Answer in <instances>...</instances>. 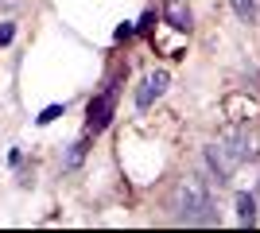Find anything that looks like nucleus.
<instances>
[{
    "label": "nucleus",
    "mask_w": 260,
    "mask_h": 233,
    "mask_svg": "<svg viewBox=\"0 0 260 233\" xmlns=\"http://www.w3.org/2000/svg\"><path fill=\"white\" fill-rule=\"evenodd\" d=\"M179 218L186 225H214L217 222V210H214V198H210L206 183L186 179L179 187Z\"/></svg>",
    "instance_id": "nucleus-1"
},
{
    "label": "nucleus",
    "mask_w": 260,
    "mask_h": 233,
    "mask_svg": "<svg viewBox=\"0 0 260 233\" xmlns=\"http://www.w3.org/2000/svg\"><path fill=\"white\" fill-rule=\"evenodd\" d=\"M113 109H117V86H105L98 93V97L89 101V109H86V136L93 132H105L109 121H113Z\"/></svg>",
    "instance_id": "nucleus-2"
},
{
    "label": "nucleus",
    "mask_w": 260,
    "mask_h": 233,
    "mask_svg": "<svg viewBox=\"0 0 260 233\" xmlns=\"http://www.w3.org/2000/svg\"><path fill=\"white\" fill-rule=\"evenodd\" d=\"M221 144L229 148V155H233L237 163H249V159H256V136L249 132V124L229 121V124H225V132H221Z\"/></svg>",
    "instance_id": "nucleus-3"
},
{
    "label": "nucleus",
    "mask_w": 260,
    "mask_h": 233,
    "mask_svg": "<svg viewBox=\"0 0 260 233\" xmlns=\"http://www.w3.org/2000/svg\"><path fill=\"white\" fill-rule=\"evenodd\" d=\"M206 167L217 175V183H229L233 179V171H237V159L229 155V148L217 140V144H206Z\"/></svg>",
    "instance_id": "nucleus-4"
},
{
    "label": "nucleus",
    "mask_w": 260,
    "mask_h": 233,
    "mask_svg": "<svg viewBox=\"0 0 260 233\" xmlns=\"http://www.w3.org/2000/svg\"><path fill=\"white\" fill-rule=\"evenodd\" d=\"M167 86H171V74H167V70H152V74L144 78V86L136 89V105H140V109H152V101H159L163 93H167Z\"/></svg>",
    "instance_id": "nucleus-5"
},
{
    "label": "nucleus",
    "mask_w": 260,
    "mask_h": 233,
    "mask_svg": "<svg viewBox=\"0 0 260 233\" xmlns=\"http://www.w3.org/2000/svg\"><path fill=\"white\" fill-rule=\"evenodd\" d=\"M221 109H225V117H229V121H237V124H249L252 117H256V109H260V105L249 97V93H229Z\"/></svg>",
    "instance_id": "nucleus-6"
},
{
    "label": "nucleus",
    "mask_w": 260,
    "mask_h": 233,
    "mask_svg": "<svg viewBox=\"0 0 260 233\" xmlns=\"http://www.w3.org/2000/svg\"><path fill=\"white\" fill-rule=\"evenodd\" d=\"M163 20H167V27H175V31H190V27H194V12H190L186 0H167V4H163Z\"/></svg>",
    "instance_id": "nucleus-7"
},
{
    "label": "nucleus",
    "mask_w": 260,
    "mask_h": 233,
    "mask_svg": "<svg viewBox=\"0 0 260 233\" xmlns=\"http://www.w3.org/2000/svg\"><path fill=\"white\" fill-rule=\"evenodd\" d=\"M237 218H241V225H256V198H252L249 190L237 194Z\"/></svg>",
    "instance_id": "nucleus-8"
},
{
    "label": "nucleus",
    "mask_w": 260,
    "mask_h": 233,
    "mask_svg": "<svg viewBox=\"0 0 260 233\" xmlns=\"http://www.w3.org/2000/svg\"><path fill=\"white\" fill-rule=\"evenodd\" d=\"M233 4V12H237V20L241 23H256L260 16V0H229Z\"/></svg>",
    "instance_id": "nucleus-9"
},
{
    "label": "nucleus",
    "mask_w": 260,
    "mask_h": 233,
    "mask_svg": "<svg viewBox=\"0 0 260 233\" xmlns=\"http://www.w3.org/2000/svg\"><path fill=\"white\" fill-rule=\"evenodd\" d=\"M86 159V140H78V144H70V152H66V159H62V167L66 171H74L78 163Z\"/></svg>",
    "instance_id": "nucleus-10"
},
{
    "label": "nucleus",
    "mask_w": 260,
    "mask_h": 233,
    "mask_svg": "<svg viewBox=\"0 0 260 233\" xmlns=\"http://www.w3.org/2000/svg\"><path fill=\"white\" fill-rule=\"evenodd\" d=\"M58 113H62V105H47V109L39 113V117H35V121H39V124H47V121H54V117H58Z\"/></svg>",
    "instance_id": "nucleus-11"
},
{
    "label": "nucleus",
    "mask_w": 260,
    "mask_h": 233,
    "mask_svg": "<svg viewBox=\"0 0 260 233\" xmlns=\"http://www.w3.org/2000/svg\"><path fill=\"white\" fill-rule=\"evenodd\" d=\"M4 43H12V23H4V27H0V47Z\"/></svg>",
    "instance_id": "nucleus-12"
},
{
    "label": "nucleus",
    "mask_w": 260,
    "mask_h": 233,
    "mask_svg": "<svg viewBox=\"0 0 260 233\" xmlns=\"http://www.w3.org/2000/svg\"><path fill=\"white\" fill-rule=\"evenodd\" d=\"M256 190H260V187H256Z\"/></svg>",
    "instance_id": "nucleus-13"
}]
</instances>
